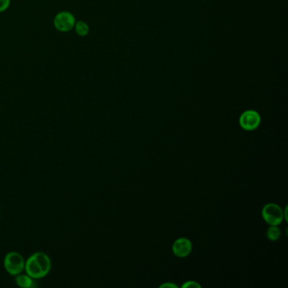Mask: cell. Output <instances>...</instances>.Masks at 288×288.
Here are the masks:
<instances>
[{
    "instance_id": "6da1fadb",
    "label": "cell",
    "mask_w": 288,
    "mask_h": 288,
    "mask_svg": "<svg viewBox=\"0 0 288 288\" xmlns=\"http://www.w3.org/2000/svg\"><path fill=\"white\" fill-rule=\"evenodd\" d=\"M51 268L50 258L44 252L34 253L26 260L25 264V272L35 280L48 276Z\"/></svg>"
},
{
    "instance_id": "7a4b0ae2",
    "label": "cell",
    "mask_w": 288,
    "mask_h": 288,
    "mask_svg": "<svg viewBox=\"0 0 288 288\" xmlns=\"http://www.w3.org/2000/svg\"><path fill=\"white\" fill-rule=\"evenodd\" d=\"M26 260L19 253H8L4 259V267L5 271L11 276H17L25 271Z\"/></svg>"
},
{
    "instance_id": "3957f363",
    "label": "cell",
    "mask_w": 288,
    "mask_h": 288,
    "mask_svg": "<svg viewBox=\"0 0 288 288\" xmlns=\"http://www.w3.org/2000/svg\"><path fill=\"white\" fill-rule=\"evenodd\" d=\"M76 18L70 11H60L53 18V27L60 32H68L74 29Z\"/></svg>"
},
{
    "instance_id": "277c9868",
    "label": "cell",
    "mask_w": 288,
    "mask_h": 288,
    "mask_svg": "<svg viewBox=\"0 0 288 288\" xmlns=\"http://www.w3.org/2000/svg\"><path fill=\"white\" fill-rule=\"evenodd\" d=\"M262 216L264 221L271 226H278L283 221V211L277 204L269 203L262 210Z\"/></svg>"
},
{
    "instance_id": "5b68a950",
    "label": "cell",
    "mask_w": 288,
    "mask_h": 288,
    "mask_svg": "<svg viewBox=\"0 0 288 288\" xmlns=\"http://www.w3.org/2000/svg\"><path fill=\"white\" fill-rule=\"evenodd\" d=\"M261 122V117L255 110L245 111L239 118V125L243 130L252 131L259 127Z\"/></svg>"
},
{
    "instance_id": "8992f818",
    "label": "cell",
    "mask_w": 288,
    "mask_h": 288,
    "mask_svg": "<svg viewBox=\"0 0 288 288\" xmlns=\"http://www.w3.org/2000/svg\"><path fill=\"white\" fill-rule=\"evenodd\" d=\"M191 251H192V243L188 238H178L173 243V252L177 257H187Z\"/></svg>"
},
{
    "instance_id": "52a82bcc",
    "label": "cell",
    "mask_w": 288,
    "mask_h": 288,
    "mask_svg": "<svg viewBox=\"0 0 288 288\" xmlns=\"http://www.w3.org/2000/svg\"><path fill=\"white\" fill-rule=\"evenodd\" d=\"M35 279L32 278L29 275L26 274H19L15 276V283L17 286L22 288H31L35 286Z\"/></svg>"
},
{
    "instance_id": "ba28073f",
    "label": "cell",
    "mask_w": 288,
    "mask_h": 288,
    "mask_svg": "<svg viewBox=\"0 0 288 288\" xmlns=\"http://www.w3.org/2000/svg\"><path fill=\"white\" fill-rule=\"evenodd\" d=\"M74 29H75L77 35L80 37L87 36L90 32L89 25L87 24V22H83V20H76Z\"/></svg>"
},
{
    "instance_id": "9c48e42d",
    "label": "cell",
    "mask_w": 288,
    "mask_h": 288,
    "mask_svg": "<svg viewBox=\"0 0 288 288\" xmlns=\"http://www.w3.org/2000/svg\"><path fill=\"white\" fill-rule=\"evenodd\" d=\"M266 236L271 241L278 240L281 237V231L277 226H271L267 230Z\"/></svg>"
},
{
    "instance_id": "30bf717a",
    "label": "cell",
    "mask_w": 288,
    "mask_h": 288,
    "mask_svg": "<svg viewBox=\"0 0 288 288\" xmlns=\"http://www.w3.org/2000/svg\"><path fill=\"white\" fill-rule=\"evenodd\" d=\"M11 0H0V13L5 12L10 8Z\"/></svg>"
},
{
    "instance_id": "8fae6325",
    "label": "cell",
    "mask_w": 288,
    "mask_h": 288,
    "mask_svg": "<svg viewBox=\"0 0 288 288\" xmlns=\"http://www.w3.org/2000/svg\"><path fill=\"white\" fill-rule=\"evenodd\" d=\"M182 288H193V287H201L200 284L198 283L197 281H186L182 286Z\"/></svg>"
},
{
    "instance_id": "7c38bea8",
    "label": "cell",
    "mask_w": 288,
    "mask_h": 288,
    "mask_svg": "<svg viewBox=\"0 0 288 288\" xmlns=\"http://www.w3.org/2000/svg\"><path fill=\"white\" fill-rule=\"evenodd\" d=\"M160 287H178V286H176L175 284L171 283V282H168V283H164L162 285L160 286Z\"/></svg>"
},
{
    "instance_id": "4fadbf2b",
    "label": "cell",
    "mask_w": 288,
    "mask_h": 288,
    "mask_svg": "<svg viewBox=\"0 0 288 288\" xmlns=\"http://www.w3.org/2000/svg\"><path fill=\"white\" fill-rule=\"evenodd\" d=\"M0 210H1V207H0Z\"/></svg>"
}]
</instances>
